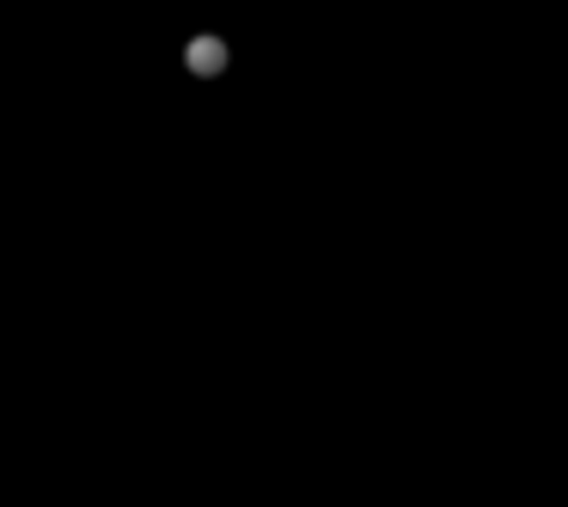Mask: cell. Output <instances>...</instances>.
Here are the masks:
<instances>
[{"label": "cell", "mask_w": 568, "mask_h": 507, "mask_svg": "<svg viewBox=\"0 0 568 507\" xmlns=\"http://www.w3.org/2000/svg\"><path fill=\"white\" fill-rule=\"evenodd\" d=\"M190 68H196V74L227 68V44H220V37H196V44H190Z\"/></svg>", "instance_id": "1"}]
</instances>
